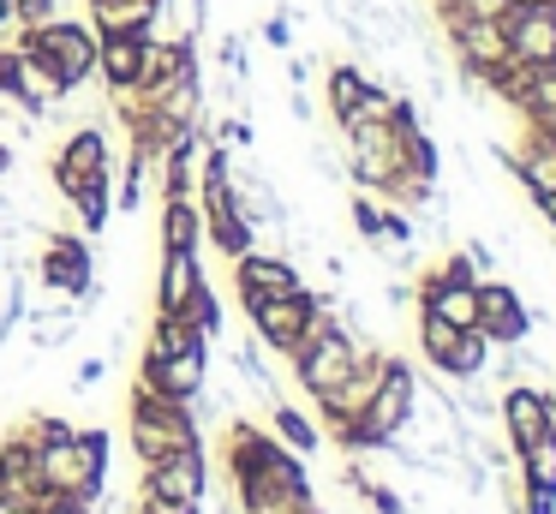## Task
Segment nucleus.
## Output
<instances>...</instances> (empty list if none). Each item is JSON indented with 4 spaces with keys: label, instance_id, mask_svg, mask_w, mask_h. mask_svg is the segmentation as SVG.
<instances>
[{
    "label": "nucleus",
    "instance_id": "1",
    "mask_svg": "<svg viewBox=\"0 0 556 514\" xmlns=\"http://www.w3.org/2000/svg\"><path fill=\"white\" fill-rule=\"evenodd\" d=\"M49 186L78 210L85 234H102V227H109V215H114V150H109V131H102L97 120H85V126H73L61 138V150H54V162H49Z\"/></svg>",
    "mask_w": 556,
    "mask_h": 514
},
{
    "label": "nucleus",
    "instance_id": "2",
    "mask_svg": "<svg viewBox=\"0 0 556 514\" xmlns=\"http://www.w3.org/2000/svg\"><path fill=\"white\" fill-rule=\"evenodd\" d=\"M37 485L42 502L49 497L97 502L109 490V430H73L54 449H37Z\"/></svg>",
    "mask_w": 556,
    "mask_h": 514
},
{
    "label": "nucleus",
    "instance_id": "3",
    "mask_svg": "<svg viewBox=\"0 0 556 514\" xmlns=\"http://www.w3.org/2000/svg\"><path fill=\"white\" fill-rule=\"evenodd\" d=\"M18 48L54 78V90L73 96L97 84V30L85 18H49L37 30H18Z\"/></svg>",
    "mask_w": 556,
    "mask_h": 514
},
{
    "label": "nucleus",
    "instance_id": "4",
    "mask_svg": "<svg viewBox=\"0 0 556 514\" xmlns=\"http://www.w3.org/2000/svg\"><path fill=\"white\" fill-rule=\"evenodd\" d=\"M126 442H132L138 461H162V454L180 449H204V430H198L192 401H168V394L132 389V406H126Z\"/></svg>",
    "mask_w": 556,
    "mask_h": 514
},
{
    "label": "nucleus",
    "instance_id": "5",
    "mask_svg": "<svg viewBox=\"0 0 556 514\" xmlns=\"http://www.w3.org/2000/svg\"><path fill=\"white\" fill-rule=\"evenodd\" d=\"M413 401H419V371H413L407 359L395 353V359H389V371H383V383H377V394L365 401V413L353 418V425L341 430L336 442H341L348 454H377V449H383V442L413 418Z\"/></svg>",
    "mask_w": 556,
    "mask_h": 514
},
{
    "label": "nucleus",
    "instance_id": "6",
    "mask_svg": "<svg viewBox=\"0 0 556 514\" xmlns=\"http://www.w3.org/2000/svg\"><path fill=\"white\" fill-rule=\"evenodd\" d=\"M365 347H371V341H359V335H348L341 323H329V335H317L312 347H300V353L288 359V371H293V383H300L312 401H324L329 389L348 383V371L359 365Z\"/></svg>",
    "mask_w": 556,
    "mask_h": 514
},
{
    "label": "nucleus",
    "instance_id": "7",
    "mask_svg": "<svg viewBox=\"0 0 556 514\" xmlns=\"http://www.w3.org/2000/svg\"><path fill=\"white\" fill-rule=\"evenodd\" d=\"M138 497H162V502L204 509V497H210V454L204 449H180V454L150 461L144 478H138Z\"/></svg>",
    "mask_w": 556,
    "mask_h": 514
},
{
    "label": "nucleus",
    "instance_id": "8",
    "mask_svg": "<svg viewBox=\"0 0 556 514\" xmlns=\"http://www.w3.org/2000/svg\"><path fill=\"white\" fill-rule=\"evenodd\" d=\"M389 359H395V353H389L383 341H371V347L359 353V365L348 371V383H341V389H329L324 401H317V413H324V430H329V437H341V430H348L353 418L365 413V401L377 394V383H383Z\"/></svg>",
    "mask_w": 556,
    "mask_h": 514
},
{
    "label": "nucleus",
    "instance_id": "9",
    "mask_svg": "<svg viewBox=\"0 0 556 514\" xmlns=\"http://www.w3.org/2000/svg\"><path fill=\"white\" fill-rule=\"evenodd\" d=\"M37 281H42V293L78 299L85 287H97V258H90V246L78 234H42Z\"/></svg>",
    "mask_w": 556,
    "mask_h": 514
},
{
    "label": "nucleus",
    "instance_id": "10",
    "mask_svg": "<svg viewBox=\"0 0 556 514\" xmlns=\"http://www.w3.org/2000/svg\"><path fill=\"white\" fill-rule=\"evenodd\" d=\"M233 263V287H240V305H252V299H288V293H305V275L293 258H281V251H240Z\"/></svg>",
    "mask_w": 556,
    "mask_h": 514
},
{
    "label": "nucleus",
    "instance_id": "11",
    "mask_svg": "<svg viewBox=\"0 0 556 514\" xmlns=\"http://www.w3.org/2000/svg\"><path fill=\"white\" fill-rule=\"evenodd\" d=\"M198 215H204V239L222 251V258H240V251L257 246V239H252V222L240 215L228 179H204V186H198Z\"/></svg>",
    "mask_w": 556,
    "mask_h": 514
},
{
    "label": "nucleus",
    "instance_id": "12",
    "mask_svg": "<svg viewBox=\"0 0 556 514\" xmlns=\"http://www.w3.org/2000/svg\"><path fill=\"white\" fill-rule=\"evenodd\" d=\"M503 36H508V60L515 66H556V7L551 0H539V7H508Z\"/></svg>",
    "mask_w": 556,
    "mask_h": 514
},
{
    "label": "nucleus",
    "instance_id": "13",
    "mask_svg": "<svg viewBox=\"0 0 556 514\" xmlns=\"http://www.w3.org/2000/svg\"><path fill=\"white\" fill-rule=\"evenodd\" d=\"M496 418H503V430H508V449L520 454L539 430L556 425V394L544 389V383H508L503 401H496Z\"/></svg>",
    "mask_w": 556,
    "mask_h": 514
},
{
    "label": "nucleus",
    "instance_id": "14",
    "mask_svg": "<svg viewBox=\"0 0 556 514\" xmlns=\"http://www.w3.org/2000/svg\"><path fill=\"white\" fill-rule=\"evenodd\" d=\"M479 335L491 347H520L532 335L527 299H520L508 281H496V275H484V281H479Z\"/></svg>",
    "mask_w": 556,
    "mask_h": 514
},
{
    "label": "nucleus",
    "instance_id": "15",
    "mask_svg": "<svg viewBox=\"0 0 556 514\" xmlns=\"http://www.w3.org/2000/svg\"><path fill=\"white\" fill-rule=\"evenodd\" d=\"M192 72H198V36H150L144 60H138V84H132V90L150 102V96H162L168 84L192 78Z\"/></svg>",
    "mask_w": 556,
    "mask_h": 514
},
{
    "label": "nucleus",
    "instance_id": "16",
    "mask_svg": "<svg viewBox=\"0 0 556 514\" xmlns=\"http://www.w3.org/2000/svg\"><path fill=\"white\" fill-rule=\"evenodd\" d=\"M448 48H455V72H472V78H491V72H503V66H508L503 18H467V24H448Z\"/></svg>",
    "mask_w": 556,
    "mask_h": 514
},
{
    "label": "nucleus",
    "instance_id": "17",
    "mask_svg": "<svg viewBox=\"0 0 556 514\" xmlns=\"http://www.w3.org/2000/svg\"><path fill=\"white\" fill-rule=\"evenodd\" d=\"M245 317H252V335L269 353L288 359L293 341H300V329H305V317H312V287H305V293H288V299H252Z\"/></svg>",
    "mask_w": 556,
    "mask_h": 514
},
{
    "label": "nucleus",
    "instance_id": "18",
    "mask_svg": "<svg viewBox=\"0 0 556 514\" xmlns=\"http://www.w3.org/2000/svg\"><path fill=\"white\" fill-rule=\"evenodd\" d=\"M138 389L168 394V401H198L210 389V353H174V359H138Z\"/></svg>",
    "mask_w": 556,
    "mask_h": 514
},
{
    "label": "nucleus",
    "instance_id": "19",
    "mask_svg": "<svg viewBox=\"0 0 556 514\" xmlns=\"http://www.w3.org/2000/svg\"><path fill=\"white\" fill-rule=\"evenodd\" d=\"M204 287V263L198 251H162L156 258V317H180L192 293Z\"/></svg>",
    "mask_w": 556,
    "mask_h": 514
},
{
    "label": "nucleus",
    "instance_id": "20",
    "mask_svg": "<svg viewBox=\"0 0 556 514\" xmlns=\"http://www.w3.org/2000/svg\"><path fill=\"white\" fill-rule=\"evenodd\" d=\"M156 7L162 0H90V30L97 36H156Z\"/></svg>",
    "mask_w": 556,
    "mask_h": 514
},
{
    "label": "nucleus",
    "instance_id": "21",
    "mask_svg": "<svg viewBox=\"0 0 556 514\" xmlns=\"http://www.w3.org/2000/svg\"><path fill=\"white\" fill-rule=\"evenodd\" d=\"M138 60H144V36H97V84L102 90H132Z\"/></svg>",
    "mask_w": 556,
    "mask_h": 514
},
{
    "label": "nucleus",
    "instance_id": "22",
    "mask_svg": "<svg viewBox=\"0 0 556 514\" xmlns=\"http://www.w3.org/2000/svg\"><path fill=\"white\" fill-rule=\"evenodd\" d=\"M156 239H162V251H198V246H204V215H198V198H162L156 203Z\"/></svg>",
    "mask_w": 556,
    "mask_h": 514
},
{
    "label": "nucleus",
    "instance_id": "23",
    "mask_svg": "<svg viewBox=\"0 0 556 514\" xmlns=\"http://www.w3.org/2000/svg\"><path fill=\"white\" fill-rule=\"evenodd\" d=\"M174 353H210V335L192 329L186 317H156L150 323V341H144V359H174Z\"/></svg>",
    "mask_w": 556,
    "mask_h": 514
},
{
    "label": "nucleus",
    "instance_id": "24",
    "mask_svg": "<svg viewBox=\"0 0 556 514\" xmlns=\"http://www.w3.org/2000/svg\"><path fill=\"white\" fill-rule=\"evenodd\" d=\"M491 353H496V347L484 341L479 329H460V341L448 347V359L437 365V377H448V383H472V377H484V365H491Z\"/></svg>",
    "mask_w": 556,
    "mask_h": 514
},
{
    "label": "nucleus",
    "instance_id": "25",
    "mask_svg": "<svg viewBox=\"0 0 556 514\" xmlns=\"http://www.w3.org/2000/svg\"><path fill=\"white\" fill-rule=\"evenodd\" d=\"M515 473H520V485H532V490H556V425L539 430V437L515 454Z\"/></svg>",
    "mask_w": 556,
    "mask_h": 514
},
{
    "label": "nucleus",
    "instance_id": "26",
    "mask_svg": "<svg viewBox=\"0 0 556 514\" xmlns=\"http://www.w3.org/2000/svg\"><path fill=\"white\" fill-rule=\"evenodd\" d=\"M269 418H276V442H281L288 454H312L317 442H324V430H317L293 401H276V406H269Z\"/></svg>",
    "mask_w": 556,
    "mask_h": 514
},
{
    "label": "nucleus",
    "instance_id": "27",
    "mask_svg": "<svg viewBox=\"0 0 556 514\" xmlns=\"http://www.w3.org/2000/svg\"><path fill=\"white\" fill-rule=\"evenodd\" d=\"M365 84L371 78H365L359 60H329V114H336V126L353 114V102L365 96Z\"/></svg>",
    "mask_w": 556,
    "mask_h": 514
},
{
    "label": "nucleus",
    "instance_id": "28",
    "mask_svg": "<svg viewBox=\"0 0 556 514\" xmlns=\"http://www.w3.org/2000/svg\"><path fill=\"white\" fill-rule=\"evenodd\" d=\"M150 179H156V162L150 155H132L126 150V167H121V191H114V210H144V198H150Z\"/></svg>",
    "mask_w": 556,
    "mask_h": 514
},
{
    "label": "nucleus",
    "instance_id": "29",
    "mask_svg": "<svg viewBox=\"0 0 556 514\" xmlns=\"http://www.w3.org/2000/svg\"><path fill=\"white\" fill-rule=\"evenodd\" d=\"M413 317H419V353H425V365L437 371L448 359V347L460 341V329H455V323H443L437 311H413Z\"/></svg>",
    "mask_w": 556,
    "mask_h": 514
},
{
    "label": "nucleus",
    "instance_id": "30",
    "mask_svg": "<svg viewBox=\"0 0 556 514\" xmlns=\"http://www.w3.org/2000/svg\"><path fill=\"white\" fill-rule=\"evenodd\" d=\"M383 215H389V203L377 198V191H353V198H348V222H353V234H359L365 246L383 234Z\"/></svg>",
    "mask_w": 556,
    "mask_h": 514
},
{
    "label": "nucleus",
    "instance_id": "31",
    "mask_svg": "<svg viewBox=\"0 0 556 514\" xmlns=\"http://www.w3.org/2000/svg\"><path fill=\"white\" fill-rule=\"evenodd\" d=\"M180 317L192 323V329H204V335H216V329H222V299L210 293V281H204V287H198V293H192V305H186Z\"/></svg>",
    "mask_w": 556,
    "mask_h": 514
},
{
    "label": "nucleus",
    "instance_id": "32",
    "mask_svg": "<svg viewBox=\"0 0 556 514\" xmlns=\"http://www.w3.org/2000/svg\"><path fill=\"white\" fill-rule=\"evenodd\" d=\"M49 18H61V0H13V30H37Z\"/></svg>",
    "mask_w": 556,
    "mask_h": 514
},
{
    "label": "nucleus",
    "instance_id": "33",
    "mask_svg": "<svg viewBox=\"0 0 556 514\" xmlns=\"http://www.w3.org/2000/svg\"><path fill=\"white\" fill-rule=\"evenodd\" d=\"M515 514H556V490H532L520 485V509Z\"/></svg>",
    "mask_w": 556,
    "mask_h": 514
},
{
    "label": "nucleus",
    "instance_id": "34",
    "mask_svg": "<svg viewBox=\"0 0 556 514\" xmlns=\"http://www.w3.org/2000/svg\"><path fill=\"white\" fill-rule=\"evenodd\" d=\"M264 42H269V48H293V24L281 18V12H276V18L264 24Z\"/></svg>",
    "mask_w": 556,
    "mask_h": 514
},
{
    "label": "nucleus",
    "instance_id": "35",
    "mask_svg": "<svg viewBox=\"0 0 556 514\" xmlns=\"http://www.w3.org/2000/svg\"><path fill=\"white\" fill-rule=\"evenodd\" d=\"M13 84H18V42L0 48V90H13Z\"/></svg>",
    "mask_w": 556,
    "mask_h": 514
},
{
    "label": "nucleus",
    "instance_id": "36",
    "mask_svg": "<svg viewBox=\"0 0 556 514\" xmlns=\"http://www.w3.org/2000/svg\"><path fill=\"white\" fill-rule=\"evenodd\" d=\"M383 305H389V311L413 305V281H383Z\"/></svg>",
    "mask_w": 556,
    "mask_h": 514
},
{
    "label": "nucleus",
    "instance_id": "37",
    "mask_svg": "<svg viewBox=\"0 0 556 514\" xmlns=\"http://www.w3.org/2000/svg\"><path fill=\"white\" fill-rule=\"evenodd\" d=\"M102 371H109V353H90L85 365H78V389H90V383H97Z\"/></svg>",
    "mask_w": 556,
    "mask_h": 514
},
{
    "label": "nucleus",
    "instance_id": "38",
    "mask_svg": "<svg viewBox=\"0 0 556 514\" xmlns=\"http://www.w3.org/2000/svg\"><path fill=\"white\" fill-rule=\"evenodd\" d=\"M281 102H288V114L300 120V126L312 120V102H305V90H300V84H288V96H281Z\"/></svg>",
    "mask_w": 556,
    "mask_h": 514
},
{
    "label": "nucleus",
    "instance_id": "39",
    "mask_svg": "<svg viewBox=\"0 0 556 514\" xmlns=\"http://www.w3.org/2000/svg\"><path fill=\"white\" fill-rule=\"evenodd\" d=\"M42 514H90V502H73V497H49Z\"/></svg>",
    "mask_w": 556,
    "mask_h": 514
},
{
    "label": "nucleus",
    "instance_id": "40",
    "mask_svg": "<svg viewBox=\"0 0 556 514\" xmlns=\"http://www.w3.org/2000/svg\"><path fill=\"white\" fill-rule=\"evenodd\" d=\"M0 514H42V502L37 497H7V502H0Z\"/></svg>",
    "mask_w": 556,
    "mask_h": 514
},
{
    "label": "nucleus",
    "instance_id": "41",
    "mask_svg": "<svg viewBox=\"0 0 556 514\" xmlns=\"http://www.w3.org/2000/svg\"><path fill=\"white\" fill-rule=\"evenodd\" d=\"M210 7H216V0H192V36L210 24Z\"/></svg>",
    "mask_w": 556,
    "mask_h": 514
},
{
    "label": "nucleus",
    "instance_id": "42",
    "mask_svg": "<svg viewBox=\"0 0 556 514\" xmlns=\"http://www.w3.org/2000/svg\"><path fill=\"white\" fill-rule=\"evenodd\" d=\"M13 167H18V150H13V143H0V179L13 174Z\"/></svg>",
    "mask_w": 556,
    "mask_h": 514
},
{
    "label": "nucleus",
    "instance_id": "43",
    "mask_svg": "<svg viewBox=\"0 0 556 514\" xmlns=\"http://www.w3.org/2000/svg\"><path fill=\"white\" fill-rule=\"evenodd\" d=\"M13 210H18V203L7 198V191H0V222H7V227H18V215H13Z\"/></svg>",
    "mask_w": 556,
    "mask_h": 514
},
{
    "label": "nucleus",
    "instance_id": "44",
    "mask_svg": "<svg viewBox=\"0 0 556 514\" xmlns=\"http://www.w3.org/2000/svg\"><path fill=\"white\" fill-rule=\"evenodd\" d=\"M532 126H539V131H544V138H551V143H556V114H544V120H532Z\"/></svg>",
    "mask_w": 556,
    "mask_h": 514
},
{
    "label": "nucleus",
    "instance_id": "45",
    "mask_svg": "<svg viewBox=\"0 0 556 514\" xmlns=\"http://www.w3.org/2000/svg\"><path fill=\"white\" fill-rule=\"evenodd\" d=\"M7 497H13V485H7V478H0V502H7Z\"/></svg>",
    "mask_w": 556,
    "mask_h": 514
},
{
    "label": "nucleus",
    "instance_id": "46",
    "mask_svg": "<svg viewBox=\"0 0 556 514\" xmlns=\"http://www.w3.org/2000/svg\"><path fill=\"white\" fill-rule=\"evenodd\" d=\"M515 7H539V0H515Z\"/></svg>",
    "mask_w": 556,
    "mask_h": 514
}]
</instances>
